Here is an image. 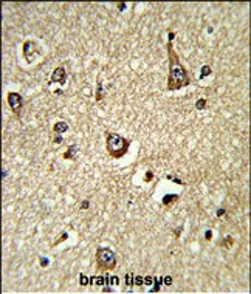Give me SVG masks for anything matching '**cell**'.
<instances>
[{
	"mask_svg": "<svg viewBox=\"0 0 251 294\" xmlns=\"http://www.w3.org/2000/svg\"><path fill=\"white\" fill-rule=\"evenodd\" d=\"M211 73H212L211 67H209V65H203V67H201V70H200V79H205L206 76H209Z\"/></svg>",
	"mask_w": 251,
	"mask_h": 294,
	"instance_id": "4fadbf2b",
	"label": "cell"
},
{
	"mask_svg": "<svg viewBox=\"0 0 251 294\" xmlns=\"http://www.w3.org/2000/svg\"><path fill=\"white\" fill-rule=\"evenodd\" d=\"M76 152H78V147H76L74 144H73V146H70V147H68V150L64 153V159H73L74 155H76Z\"/></svg>",
	"mask_w": 251,
	"mask_h": 294,
	"instance_id": "ba28073f",
	"label": "cell"
},
{
	"mask_svg": "<svg viewBox=\"0 0 251 294\" xmlns=\"http://www.w3.org/2000/svg\"><path fill=\"white\" fill-rule=\"evenodd\" d=\"M90 206V203H89V200H84L82 201V204H81V209H87Z\"/></svg>",
	"mask_w": 251,
	"mask_h": 294,
	"instance_id": "484cf974",
	"label": "cell"
},
{
	"mask_svg": "<svg viewBox=\"0 0 251 294\" xmlns=\"http://www.w3.org/2000/svg\"><path fill=\"white\" fill-rule=\"evenodd\" d=\"M163 282H164V285L170 286V285H172V277H170V276H166L164 279H163Z\"/></svg>",
	"mask_w": 251,
	"mask_h": 294,
	"instance_id": "603a6c76",
	"label": "cell"
},
{
	"mask_svg": "<svg viewBox=\"0 0 251 294\" xmlns=\"http://www.w3.org/2000/svg\"><path fill=\"white\" fill-rule=\"evenodd\" d=\"M152 178H154V173H152V172H150V170H149V172H147V173H146V175H144V181H150V180H152Z\"/></svg>",
	"mask_w": 251,
	"mask_h": 294,
	"instance_id": "cb8c5ba5",
	"label": "cell"
},
{
	"mask_svg": "<svg viewBox=\"0 0 251 294\" xmlns=\"http://www.w3.org/2000/svg\"><path fill=\"white\" fill-rule=\"evenodd\" d=\"M90 283H95V285H98V286L105 285V276H104V277H102V276H95V277H90Z\"/></svg>",
	"mask_w": 251,
	"mask_h": 294,
	"instance_id": "30bf717a",
	"label": "cell"
},
{
	"mask_svg": "<svg viewBox=\"0 0 251 294\" xmlns=\"http://www.w3.org/2000/svg\"><path fill=\"white\" fill-rule=\"evenodd\" d=\"M118 9H119V11L126 9V3H118Z\"/></svg>",
	"mask_w": 251,
	"mask_h": 294,
	"instance_id": "f1b7e54d",
	"label": "cell"
},
{
	"mask_svg": "<svg viewBox=\"0 0 251 294\" xmlns=\"http://www.w3.org/2000/svg\"><path fill=\"white\" fill-rule=\"evenodd\" d=\"M39 48L40 47L36 44V42H31V40L25 42L23 44V54H25L26 62H33V57H34V54L39 53Z\"/></svg>",
	"mask_w": 251,
	"mask_h": 294,
	"instance_id": "5b68a950",
	"label": "cell"
},
{
	"mask_svg": "<svg viewBox=\"0 0 251 294\" xmlns=\"http://www.w3.org/2000/svg\"><path fill=\"white\" fill-rule=\"evenodd\" d=\"M62 139H64V138H62V135H59V136H56V138H54V143H56V144H59V143H62Z\"/></svg>",
	"mask_w": 251,
	"mask_h": 294,
	"instance_id": "83f0119b",
	"label": "cell"
},
{
	"mask_svg": "<svg viewBox=\"0 0 251 294\" xmlns=\"http://www.w3.org/2000/svg\"><path fill=\"white\" fill-rule=\"evenodd\" d=\"M161 285H163V277H154V283H152L150 293H157Z\"/></svg>",
	"mask_w": 251,
	"mask_h": 294,
	"instance_id": "9c48e42d",
	"label": "cell"
},
{
	"mask_svg": "<svg viewBox=\"0 0 251 294\" xmlns=\"http://www.w3.org/2000/svg\"><path fill=\"white\" fill-rule=\"evenodd\" d=\"M48 263H50V260H48L47 257H40V266H42V268L48 266Z\"/></svg>",
	"mask_w": 251,
	"mask_h": 294,
	"instance_id": "7402d4cb",
	"label": "cell"
},
{
	"mask_svg": "<svg viewBox=\"0 0 251 294\" xmlns=\"http://www.w3.org/2000/svg\"><path fill=\"white\" fill-rule=\"evenodd\" d=\"M152 283H154V277H152V276H146V277H144V285L152 286Z\"/></svg>",
	"mask_w": 251,
	"mask_h": 294,
	"instance_id": "44dd1931",
	"label": "cell"
},
{
	"mask_svg": "<svg viewBox=\"0 0 251 294\" xmlns=\"http://www.w3.org/2000/svg\"><path fill=\"white\" fill-rule=\"evenodd\" d=\"M223 214H225V209H219V211H217V217H222Z\"/></svg>",
	"mask_w": 251,
	"mask_h": 294,
	"instance_id": "f546056e",
	"label": "cell"
},
{
	"mask_svg": "<svg viewBox=\"0 0 251 294\" xmlns=\"http://www.w3.org/2000/svg\"><path fill=\"white\" fill-rule=\"evenodd\" d=\"M105 146H107V152L112 158L119 159L127 153L130 141L126 139L124 136L118 135V133H107V139H105Z\"/></svg>",
	"mask_w": 251,
	"mask_h": 294,
	"instance_id": "7a4b0ae2",
	"label": "cell"
},
{
	"mask_svg": "<svg viewBox=\"0 0 251 294\" xmlns=\"http://www.w3.org/2000/svg\"><path fill=\"white\" fill-rule=\"evenodd\" d=\"M177 198H178V195H175V194H167V195L163 197V204H164V206H169L172 201H175Z\"/></svg>",
	"mask_w": 251,
	"mask_h": 294,
	"instance_id": "8fae6325",
	"label": "cell"
},
{
	"mask_svg": "<svg viewBox=\"0 0 251 294\" xmlns=\"http://www.w3.org/2000/svg\"><path fill=\"white\" fill-rule=\"evenodd\" d=\"M174 37H175V33H174V31H169V42H170V44H172Z\"/></svg>",
	"mask_w": 251,
	"mask_h": 294,
	"instance_id": "4316f807",
	"label": "cell"
},
{
	"mask_svg": "<svg viewBox=\"0 0 251 294\" xmlns=\"http://www.w3.org/2000/svg\"><path fill=\"white\" fill-rule=\"evenodd\" d=\"M102 98H104V90H102V84L99 82V84H98V87H96V94H95V99H96V101H101Z\"/></svg>",
	"mask_w": 251,
	"mask_h": 294,
	"instance_id": "5bb4252c",
	"label": "cell"
},
{
	"mask_svg": "<svg viewBox=\"0 0 251 294\" xmlns=\"http://www.w3.org/2000/svg\"><path fill=\"white\" fill-rule=\"evenodd\" d=\"M67 238H68V234H67V232H62V235L59 237V240H56V242H54V246H58L60 242H64V240H67Z\"/></svg>",
	"mask_w": 251,
	"mask_h": 294,
	"instance_id": "ffe728a7",
	"label": "cell"
},
{
	"mask_svg": "<svg viewBox=\"0 0 251 294\" xmlns=\"http://www.w3.org/2000/svg\"><path fill=\"white\" fill-rule=\"evenodd\" d=\"M8 105L11 107V110H13V112L19 116V115H20L22 107H23V98H22L19 93L9 91V93H8Z\"/></svg>",
	"mask_w": 251,
	"mask_h": 294,
	"instance_id": "277c9868",
	"label": "cell"
},
{
	"mask_svg": "<svg viewBox=\"0 0 251 294\" xmlns=\"http://www.w3.org/2000/svg\"><path fill=\"white\" fill-rule=\"evenodd\" d=\"M231 245H233V238H231V237H226V240H223V242H222L223 248H231Z\"/></svg>",
	"mask_w": 251,
	"mask_h": 294,
	"instance_id": "d6986e66",
	"label": "cell"
},
{
	"mask_svg": "<svg viewBox=\"0 0 251 294\" xmlns=\"http://www.w3.org/2000/svg\"><path fill=\"white\" fill-rule=\"evenodd\" d=\"M102 291H104V293H110V291H112V288H109V286H104V288H102Z\"/></svg>",
	"mask_w": 251,
	"mask_h": 294,
	"instance_id": "4dcf8cb0",
	"label": "cell"
},
{
	"mask_svg": "<svg viewBox=\"0 0 251 294\" xmlns=\"http://www.w3.org/2000/svg\"><path fill=\"white\" fill-rule=\"evenodd\" d=\"M54 82L60 84V85H65V82H67V71H65V68H64V67L54 68V71H53V74L50 78V84H54Z\"/></svg>",
	"mask_w": 251,
	"mask_h": 294,
	"instance_id": "8992f818",
	"label": "cell"
},
{
	"mask_svg": "<svg viewBox=\"0 0 251 294\" xmlns=\"http://www.w3.org/2000/svg\"><path fill=\"white\" fill-rule=\"evenodd\" d=\"M134 285H138V286L144 285V277H141V276H135V274H134Z\"/></svg>",
	"mask_w": 251,
	"mask_h": 294,
	"instance_id": "e0dca14e",
	"label": "cell"
},
{
	"mask_svg": "<svg viewBox=\"0 0 251 294\" xmlns=\"http://www.w3.org/2000/svg\"><path fill=\"white\" fill-rule=\"evenodd\" d=\"M205 107H206V99H199V101L195 102V108L197 110H203Z\"/></svg>",
	"mask_w": 251,
	"mask_h": 294,
	"instance_id": "2e32d148",
	"label": "cell"
},
{
	"mask_svg": "<svg viewBox=\"0 0 251 294\" xmlns=\"http://www.w3.org/2000/svg\"><path fill=\"white\" fill-rule=\"evenodd\" d=\"M96 265L101 269H113L116 266V255L110 248H98L96 249Z\"/></svg>",
	"mask_w": 251,
	"mask_h": 294,
	"instance_id": "3957f363",
	"label": "cell"
},
{
	"mask_svg": "<svg viewBox=\"0 0 251 294\" xmlns=\"http://www.w3.org/2000/svg\"><path fill=\"white\" fill-rule=\"evenodd\" d=\"M205 238H206V240H208V242H209V240H211V238H212V231H209V229H208V231H206V232H205Z\"/></svg>",
	"mask_w": 251,
	"mask_h": 294,
	"instance_id": "d4e9b609",
	"label": "cell"
},
{
	"mask_svg": "<svg viewBox=\"0 0 251 294\" xmlns=\"http://www.w3.org/2000/svg\"><path fill=\"white\" fill-rule=\"evenodd\" d=\"M105 282H107L109 285H118L119 283V279H118V276H110V274H105Z\"/></svg>",
	"mask_w": 251,
	"mask_h": 294,
	"instance_id": "7c38bea8",
	"label": "cell"
},
{
	"mask_svg": "<svg viewBox=\"0 0 251 294\" xmlns=\"http://www.w3.org/2000/svg\"><path fill=\"white\" fill-rule=\"evenodd\" d=\"M126 283H127L129 286L134 285V273H127V274H126Z\"/></svg>",
	"mask_w": 251,
	"mask_h": 294,
	"instance_id": "ac0fdd59",
	"label": "cell"
},
{
	"mask_svg": "<svg viewBox=\"0 0 251 294\" xmlns=\"http://www.w3.org/2000/svg\"><path fill=\"white\" fill-rule=\"evenodd\" d=\"M79 283H81L82 286H87V285H90V279L85 276L84 273L79 274Z\"/></svg>",
	"mask_w": 251,
	"mask_h": 294,
	"instance_id": "9a60e30c",
	"label": "cell"
},
{
	"mask_svg": "<svg viewBox=\"0 0 251 294\" xmlns=\"http://www.w3.org/2000/svg\"><path fill=\"white\" fill-rule=\"evenodd\" d=\"M67 130H68V124L64 123V121H58V123H54V125H53V132L56 135H64Z\"/></svg>",
	"mask_w": 251,
	"mask_h": 294,
	"instance_id": "52a82bcc",
	"label": "cell"
},
{
	"mask_svg": "<svg viewBox=\"0 0 251 294\" xmlns=\"http://www.w3.org/2000/svg\"><path fill=\"white\" fill-rule=\"evenodd\" d=\"M167 56H169V79H167V88L169 90H180L189 85V76L186 68L178 60L177 53L174 51L172 44L167 42Z\"/></svg>",
	"mask_w": 251,
	"mask_h": 294,
	"instance_id": "6da1fadb",
	"label": "cell"
}]
</instances>
